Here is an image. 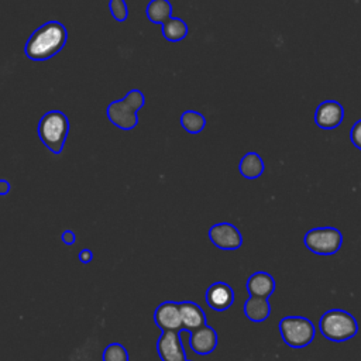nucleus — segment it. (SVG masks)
<instances>
[{
    "mask_svg": "<svg viewBox=\"0 0 361 361\" xmlns=\"http://www.w3.org/2000/svg\"><path fill=\"white\" fill-rule=\"evenodd\" d=\"M319 329L324 338L334 343H341L353 338L358 333V323L348 312L331 309L322 314Z\"/></svg>",
    "mask_w": 361,
    "mask_h": 361,
    "instance_id": "7ed1b4c3",
    "label": "nucleus"
},
{
    "mask_svg": "<svg viewBox=\"0 0 361 361\" xmlns=\"http://www.w3.org/2000/svg\"><path fill=\"white\" fill-rule=\"evenodd\" d=\"M350 138H351V142L354 144V147L361 149V118L354 123L351 133H350Z\"/></svg>",
    "mask_w": 361,
    "mask_h": 361,
    "instance_id": "4be33fe9",
    "label": "nucleus"
},
{
    "mask_svg": "<svg viewBox=\"0 0 361 361\" xmlns=\"http://www.w3.org/2000/svg\"><path fill=\"white\" fill-rule=\"evenodd\" d=\"M37 133L42 144L52 154H61L69 133V120L66 114L59 110L47 111L39 118Z\"/></svg>",
    "mask_w": 361,
    "mask_h": 361,
    "instance_id": "f03ea898",
    "label": "nucleus"
},
{
    "mask_svg": "<svg viewBox=\"0 0 361 361\" xmlns=\"http://www.w3.org/2000/svg\"><path fill=\"white\" fill-rule=\"evenodd\" d=\"M162 25V35L165 39L171 42H176L183 39L188 35V25L179 17H169Z\"/></svg>",
    "mask_w": 361,
    "mask_h": 361,
    "instance_id": "a211bd4d",
    "label": "nucleus"
},
{
    "mask_svg": "<svg viewBox=\"0 0 361 361\" xmlns=\"http://www.w3.org/2000/svg\"><path fill=\"white\" fill-rule=\"evenodd\" d=\"M279 334L290 348L307 347L314 338V326L305 316H285L278 324Z\"/></svg>",
    "mask_w": 361,
    "mask_h": 361,
    "instance_id": "39448f33",
    "label": "nucleus"
},
{
    "mask_svg": "<svg viewBox=\"0 0 361 361\" xmlns=\"http://www.w3.org/2000/svg\"><path fill=\"white\" fill-rule=\"evenodd\" d=\"M147 17L154 24H162L172 17V4L169 0H151L147 6Z\"/></svg>",
    "mask_w": 361,
    "mask_h": 361,
    "instance_id": "f3484780",
    "label": "nucleus"
},
{
    "mask_svg": "<svg viewBox=\"0 0 361 361\" xmlns=\"http://www.w3.org/2000/svg\"><path fill=\"white\" fill-rule=\"evenodd\" d=\"M179 310H180L182 329L193 331L206 324V314L197 303L190 300L179 302Z\"/></svg>",
    "mask_w": 361,
    "mask_h": 361,
    "instance_id": "4468645a",
    "label": "nucleus"
},
{
    "mask_svg": "<svg viewBox=\"0 0 361 361\" xmlns=\"http://www.w3.org/2000/svg\"><path fill=\"white\" fill-rule=\"evenodd\" d=\"M264 159L257 152H247L238 164V171L245 179H257L264 173Z\"/></svg>",
    "mask_w": 361,
    "mask_h": 361,
    "instance_id": "dca6fc26",
    "label": "nucleus"
},
{
    "mask_svg": "<svg viewBox=\"0 0 361 361\" xmlns=\"http://www.w3.org/2000/svg\"><path fill=\"white\" fill-rule=\"evenodd\" d=\"M185 361H192V360H185Z\"/></svg>",
    "mask_w": 361,
    "mask_h": 361,
    "instance_id": "a878e982",
    "label": "nucleus"
},
{
    "mask_svg": "<svg viewBox=\"0 0 361 361\" xmlns=\"http://www.w3.org/2000/svg\"><path fill=\"white\" fill-rule=\"evenodd\" d=\"M145 104V96L134 89L123 99L114 100L107 106V117L116 127L121 130H133L138 124L137 111Z\"/></svg>",
    "mask_w": 361,
    "mask_h": 361,
    "instance_id": "20e7f679",
    "label": "nucleus"
},
{
    "mask_svg": "<svg viewBox=\"0 0 361 361\" xmlns=\"http://www.w3.org/2000/svg\"><path fill=\"white\" fill-rule=\"evenodd\" d=\"M305 247L317 255H333L343 245V234L336 227H314L303 237Z\"/></svg>",
    "mask_w": 361,
    "mask_h": 361,
    "instance_id": "423d86ee",
    "label": "nucleus"
},
{
    "mask_svg": "<svg viewBox=\"0 0 361 361\" xmlns=\"http://www.w3.org/2000/svg\"><path fill=\"white\" fill-rule=\"evenodd\" d=\"M93 259V252L89 248H83L79 251V261L82 264H89Z\"/></svg>",
    "mask_w": 361,
    "mask_h": 361,
    "instance_id": "b1692460",
    "label": "nucleus"
},
{
    "mask_svg": "<svg viewBox=\"0 0 361 361\" xmlns=\"http://www.w3.org/2000/svg\"><path fill=\"white\" fill-rule=\"evenodd\" d=\"M157 353L161 361H185L186 354L179 331H162L157 340Z\"/></svg>",
    "mask_w": 361,
    "mask_h": 361,
    "instance_id": "6e6552de",
    "label": "nucleus"
},
{
    "mask_svg": "<svg viewBox=\"0 0 361 361\" xmlns=\"http://www.w3.org/2000/svg\"><path fill=\"white\" fill-rule=\"evenodd\" d=\"M103 361H128V351L120 343L109 344L102 354Z\"/></svg>",
    "mask_w": 361,
    "mask_h": 361,
    "instance_id": "aec40b11",
    "label": "nucleus"
},
{
    "mask_svg": "<svg viewBox=\"0 0 361 361\" xmlns=\"http://www.w3.org/2000/svg\"><path fill=\"white\" fill-rule=\"evenodd\" d=\"M68 31L59 21H48L32 31L24 45V54L32 61H47L66 44Z\"/></svg>",
    "mask_w": 361,
    "mask_h": 361,
    "instance_id": "f257e3e1",
    "label": "nucleus"
},
{
    "mask_svg": "<svg viewBox=\"0 0 361 361\" xmlns=\"http://www.w3.org/2000/svg\"><path fill=\"white\" fill-rule=\"evenodd\" d=\"M61 240H62L66 245H72V244H75V241H76V235H75V233H73L72 230H65V231L62 233V235H61Z\"/></svg>",
    "mask_w": 361,
    "mask_h": 361,
    "instance_id": "5701e85b",
    "label": "nucleus"
},
{
    "mask_svg": "<svg viewBox=\"0 0 361 361\" xmlns=\"http://www.w3.org/2000/svg\"><path fill=\"white\" fill-rule=\"evenodd\" d=\"M109 8L113 18L117 21H124L128 17V7L126 0H110Z\"/></svg>",
    "mask_w": 361,
    "mask_h": 361,
    "instance_id": "412c9836",
    "label": "nucleus"
},
{
    "mask_svg": "<svg viewBox=\"0 0 361 361\" xmlns=\"http://www.w3.org/2000/svg\"><path fill=\"white\" fill-rule=\"evenodd\" d=\"M204 299L207 306L213 310L224 312L234 303V290L228 283L219 281L207 288Z\"/></svg>",
    "mask_w": 361,
    "mask_h": 361,
    "instance_id": "9b49d317",
    "label": "nucleus"
},
{
    "mask_svg": "<svg viewBox=\"0 0 361 361\" xmlns=\"http://www.w3.org/2000/svg\"><path fill=\"white\" fill-rule=\"evenodd\" d=\"M271 313V305L268 298L250 296L244 303V314L254 323H261L268 319Z\"/></svg>",
    "mask_w": 361,
    "mask_h": 361,
    "instance_id": "2eb2a0df",
    "label": "nucleus"
},
{
    "mask_svg": "<svg viewBox=\"0 0 361 361\" xmlns=\"http://www.w3.org/2000/svg\"><path fill=\"white\" fill-rule=\"evenodd\" d=\"M276 283L271 274L264 271H257L251 274L247 279V292L250 296L269 298L275 292Z\"/></svg>",
    "mask_w": 361,
    "mask_h": 361,
    "instance_id": "ddd939ff",
    "label": "nucleus"
},
{
    "mask_svg": "<svg viewBox=\"0 0 361 361\" xmlns=\"http://www.w3.org/2000/svg\"><path fill=\"white\" fill-rule=\"evenodd\" d=\"M154 322L162 331H179L182 329L179 302L165 300L154 312Z\"/></svg>",
    "mask_w": 361,
    "mask_h": 361,
    "instance_id": "1a4fd4ad",
    "label": "nucleus"
},
{
    "mask_svg": "<svg viewBox=\"0 0 361 361\" xmlns=\"http://www.w3.org/2000/svg\"><path fill=\"white\" fill-rule=\"evenodd\" d=\"M217 341H219V337L216 330L207 324L190 331L189 345L192 351L196 354L206 355L213 353L214 348L217 347Z\"/></svg>",
    "mask_w": 361,
    "mask_h": 361,
    "instance_id": "f8f14e48",
    "label": "nucleus"
},
{
    "mask_svg": "<svg viewBox=\"0 0 361 361\" xmlns=\"http://www.w3.org/2000/svg\"><path fill=\"white\" fill-rule=\"evenodd\" d=\"M209 238L220 250L233 251L243 245V235L240 230L231 223H216L209 228Z\"/></svg>",
    "mask_w": 361,
    "mask_h": 361,
    "instance_id": "0eeeda50",
    "label": "nucleus"
},
{
    "mask_svg": "<svg viewBox=\"0 0 361 361\" xmlns=\"http://www.w3.org/2000/svg\"><path fill=\"white\" fill-rule=\"evenodd\" d=\"M180 126L190 134H199L206 126V118L199 111L186 110L180 116Z\"/></svg>",
    "mask_w": 361,
    "mask_h": 361,
    "instance_id": "6ab92c4d",
    "label": "nucleus"
},
{
    "mask_svg": "<svg viewBox=\"0 0 361 361\" xmlns=\"http://www.w3.org/2000/svg\"><path fill=\"white\" fill-rule=\"evenodd\" d=\"M11 190V185L7 179H0V196L8 195Z\"/></svg>",
    "mask_w": 361,
    "mask_h": 361,
    "instance_id": "393cba45",
    "label": "nucleus"
},
{
    "mask_svg": "<svg viewBox=\"0 0 361 361\" xmlns=\"http://www.w3.org/2000/svg\"><path fill=\"white\" fill-rule=\"evenodd\" d=\"M344 109L336 100L322 102L314 111V123L323 130H333L343 123Z\"/></svg>",
    "mask_w": 361,
    "mask_h": 361,
    "instance_id": "9d476101",
    "label": "nucleus"
}]
</instances>
